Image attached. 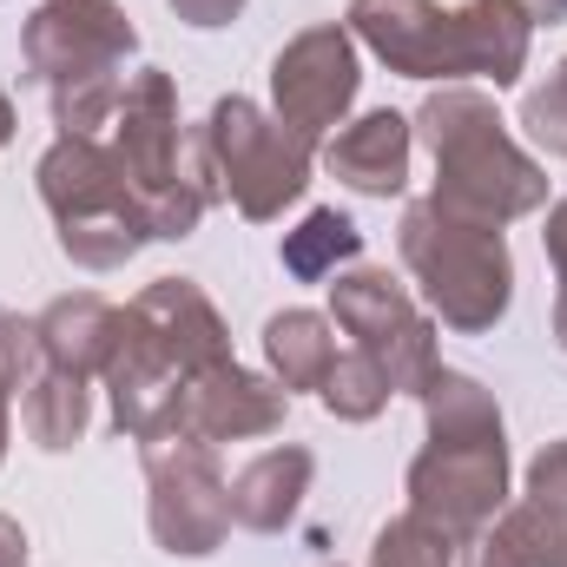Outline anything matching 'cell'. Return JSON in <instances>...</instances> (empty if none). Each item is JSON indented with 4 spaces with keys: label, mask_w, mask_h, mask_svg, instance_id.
<instances>
[{
    "label": "cell",
    "mask_w": 567,
    "mask_h": 567,
    "mask_svg": "<svg viewBox=\"0 0 567 567\" xmlns=\"http://www.w3.org/2000/svg\"><path fill=\"white\" fill-rule=\"evenodd\" d=\"M350 33L403 80H495L515 86L535 47L522 0H350Z\"/></svg>",
    "instance_id": "6da1fadb"
},
{
    "label": "cell",
    "mask_w": 567,
    "mask_h": 567,
    "mask_svg": "<svg viewBox=\"0 0 567 567\" xmlns=\"http://www.w3.org/2000/svg\"><path fill=\"white\" fill-rule=\"evenodd\" d=\"M410 126L435 152V192H429L435 205H449L475 225H495V231L548 205V172L508 140L488 93L442 86L423 100V113Z\"/></svg>",
    "instance_id": "7a4b0ae2"
},
{
    "label": "cell",
    "mask_w": 567,
    "mask_h": 567,
    "mask_svg": "<svg viewBox=\"0 0 567 567\" xmlns=\"http://www.w3.org/2000/svg\"><path fill=\"white\" fill-rule=\"evenodd\" d=\"M310 165H317V145L303 133H290L278 113H265L245 93L218 100L205 113V126H192L185 145H178V178L205 205L231 198L251 225H271L284 205L303 198Z\"/></svg>",
    "instance_id": "3957f363"
},
{
    "label": "cell",
    "mask_w": 567,
    "mask_h": 567,
    "mask_svg": "<svg viewBox=\"0 0 567 567\" xmlns=\"http://www.w3.org/2000/svg\"><path fill=\"white\" fill-rule=\"evenodd\" d=\"M396 245H403V265L410 278L423 284L429 310L462 330V337H482L508 317V297H515V258L502 245L495 225H475L435 198H416L396 225Z\"/></svg>",
    "instance_id": "277c9868"
},
{
    "label": "cell",
    "mask_w": 567,
    "mask_h": 567,
    "mask_svg": "<svg viewBox=\"0 0 567 567\" xmlns=\"http://www.w3.org/2000/svg\"><path fill=\"white\" fill-rule=\"evenodd\" d=\"M145 488H152V542L165 555H185V561H205L225 548L231 535V482L218 475V455L212 442H192V435H165V442H145Z\"/></svg>",
    "instance_id": "5b68a950"
},
{
    "label": "cell",
    "mask_w": 567,
    "mask_h": 567,
    "mask_svg": "<svg viewBox=\"0 0 567 567\" xmlns=\"http://www.w3.org/2000/svg\"><path fill=\"white\" fill-rule=\"evenodd\" d=\"M330 317L357 337V350L390 377L396 396H416L429 377L442 370L435 323L416 310V297L390 278V271H370V265L343 271V278L330 284Z\"/></svg>",
    "instance_id": "8992f818"
},
{
    "label": "cell",
    "mask_w": 567,
    "mask_h": 567,
    "mask_svg": "<svg viewBox=\"0 0 567 567\" xmlns=\"http://www.w3.org/2000/svg\"><path fill=\"white\" fill-rule=\"evenodd\" d=\"M508 508V442H429L410 462V515L429 522L449 548H468Z\"/></svg>",
    "instance_id": "52a82bcc"
},
{
    "label": "cell",
    "mask_w": 567,
    "mask_h": 567,
    "mask_svg": "<svg viewBox=\"0 0 567 567\" xmlns=\"http://www.w3.org/2000/svg\"><path fill=\"white\" fill-rule=\"evenodd\" d=\"M133 47H140V33L120 0H40L20 27L27 73L47 93L80 86V80H126L120 66L133 60Z\"/></svg>",
    "instance_id": "ba28073f"
},
{
    "label": "cell",
    "mask_w": 567,
    "mask_h": 567,
    "mask_svg": "<svg viewBox=\"0 0 567 567\" xmlns=\"http://www.w3.org/2000/svg\"><path fill=\"white\" fill-rule=\"evenodd\" d=\"M363 86V66H357V33L350 27H310L271 60V100H278V120L290 133L317 145L330 126H343L350 100Z\"/></svg>",
    "instance_id": "9c48e42d"
},
{
    "label": "cell",
    "mask_w": 567,
    "mask_h": 567,
    "mask_svg": "<svg viewBox=\"0 0 567 567\" xmlns=\"http://www.w3.org/2000/svg\"><path fill=\"white\" fill-rule=\"evenodd\" d=\"M178 145H185V133H178V86H172V73L140 66L126 80V93H120V113H113V165H120V178L133 192V212H145L152 198L185 185L178 178Z\"/></svg>",
    "instance_id": "30bf717a"
},
{
    "label": "cell",
    "mask_w": 567,
    "mask_h": 567,
    "mask_svg": "<svg viewBox=\"0 0 567 567\" xmlns=\"http://www.w3.org/2000/svg\"><path fill=\"white\" fill-rule=\"evenodd\" d=\"M126 330H140L145 343L192 383V377H205V370H218V363H238L231 357V330H225V317H218V303L198 290L192 278H158L145 284L140 297L126 303Z\"/></svg>",
    "instance_id": "8fae6325"
},
{
    "label": "cell",
    "mask_w": 567,
    "mask_h": 567,
    "mask_svg": "<svg viewBox=\"0 0 567 567\" xmlns=\"http://www.w3.org/2000/svg\"><path fill=\"white\" fill-rule=\"evenodd\" d=\"M33 178H40V198H47L60 231H73V225H140L133 192H126V178L113 165V145L86 140V133H60L40 152Z\"/></svg>",
    "instance_id": "7c38bea8"
},
{
    "label": "cell",
    "mask_w": 567,
    "mask_h": 567,
    "mask_svg": "<svg viewBox=\"0 0 567 567\" xmlns=\"http://www.w3.org/2000/svg\"><path fill=\"white\" fill-rule=\"evenodd\" d=\"M284 410H290V396H284L278 377H258L245 363H218V370L185 383L178 435H192V442H251V435H278Z\"/></svg>",
    "instance_id": "4fadbf2b"
},
{
    "label": "cell",
    "mask_w": 567,
    "mask_h": 567,
    "mask_svg": "<svg viewBox=\"0 0 567 567\" xmlns=\"http://www.w3.org/2000/svg\"><path fill=\"white\" fill-rule=\"evenodd\" d=\"M106 390H113V423H120V435H133V442L178 435L185 377L145 343L140 330H126V310H120V343H113V363H106Z\"/></svg>",
    "instance_id": "5bb4252c"
},
{
    "label": "cell",
    "mask_w": 567,
    "mask_h": 567,
    "mask_svg": "<svg viewBox=\"0 0 567 567\" xmlns=\"http://www.w3.org/2000/svg\"><path fill=\"white\" fill-rule=\"evenodd\" d=\"M410 145H416V126L383 106V113L337 126V140L323 145V165H330V178H343L363 198H396L410 185Z\"/></svg>",
    "instance_id": "9a60e30c"
},
{
    "label": "cell",
    "mask_w": 567,
    "mask_h": 567,
    "mask_svg": "<svg viewBox=\"0 0 567 567\" xmlns=\"http://www.w3.org/2000/svg\"><path fill=\"white\" fill-rule=\"evenodd\" d=\"M33 343H40V363H47V370H66V377H106L113 343H120V310H113L100 290L53 297V303L33 317Z\"/></svg>",
    "instance_id": "2e32d148"
},
{
    "label": "cell",
    "mask_w": 567,
    "mask_h": 567,
    "mask_svg": "<svg viewBox=\"0 0 567 567\" xmlns=\"http://www.w3.org/2000/svg\"><path fill=\"white\" fill-rule=\"evenodd\" d=\"M310 475H317V455L284 442V449H265L238 468L231 482V522L238 528H258V535H278L297 522L303 495H310Z\"/></svg>",
    "instance_id": "e0dca14e"
},
{
    "label": "cell",
    "mask_w": 567,
    "mask_h": 567,
    "mask_svg": "<svg viewBox=\"0 0 567 567\" xmlns=\"http://www.w3.org/2000/svg\"><path fill=\"white\" fill-rule=\"evenodd\" d=\"M265 357H271V377L290 390H323L330 363H337V323L323 310H278L265 323Z\"/></svg>",
    "instance_id": "ac0fdd59"
},
{
    "label": "cell",
    "mask_w": 567,
    "mask_h": 567,
    "mask_svg": "<svg viewBox=\"0 0 567 567\" xmlns=\"http://www.w3.org/2000/svg\"><path fill=\"white\" fill-rule=\"evenodd\" d=\"M86 416H93V403H86V377H66V370H33V377H27L20 429L33 435V449H47V455L73 449V442L86 435Z\"/></svg>",
    "instance_id": "d6986e66"
},
{
    "label": "cell",
    "mask_w": 567,
    "mask_h": 567,
    "mask_svg": "<svg viewBox=\"0 0 567 567\" xmlns=\"http://www.w3.org/2000/svg\"><path fill=\"white\" fill-rule=\"evenodd\" d=\"M416 396H423V416H429V442H482V435H502L495 396L468 370H435Z\"/></svg>",
    "instance_id": "ffe728a7"
},
{
    "label": "cell",
    "mask_w": 567,
    "mask_h": 567,
    "mask_svg": "<svg viewBox=\"0 0 567 567\" xmlns=\"http://www.w3.org/2000/svg\"><path fill=\"white\" fill-rule=\"evenodd\" d=\"M363 258V231L337 212V205H323V212H310L297 231H284V271L303 284L317 278H337V265H357Z\"/></svg>",
    "instance_id": "44dd1931"
},
{
    "label": "cell",
    "mask_w": 567,
    "mask_h": 567,
    "mask_svg": "<svg viewBox=\"0 0 567 567\" xmlns=\"http://www.w3.org/2000/svg\"><path fill=\"white\" fill-rule=\"evenodd\" d=\"M323 410L337 416V423H370V416H383V403L396 396L390 390V377L363 357V350H337V363H330V377H323Z\"/></svg>",
    "instance_id": "7402d4cb"
},
{
    "label": "cell",
    "mask_w": 567,
    "mask_h": 567,
    "mask_svg": "<svg viewBox=\"0 0 567 567\" xmlns=\"http://www.w3.org/2000/svg\"><path fill=\"white\" fill-rule=\"evenodd\" d=\"M370 567H455V548L416 522V515H396L377 528V548H370Z\"/></svg>",
    "instance_id": "603a6c76"
},
{
    "label": "cell",
    "mask_w": 567,
    "mask_h": 567,
    "mask_svg": "<svg viewBox=\"0 0 567 567\" xmlns=\"http://www.w3.org/2000/svg\"><path fill=\"white\" fill-rule=\"evenodd\" d=\"M522 126H528L535 145H548L555 158H567V60L522 100Z\"/></svg>",
    "instance_id": "cb8c5ba5"
},
{
    "label": "cell",
    "mask_w": 567,
    "mask_h": 567,
    "mask_svg": "<svg viewBox=\"0 0 567 567\" xmlns=\"http://www.w3.org/2000/svg\"><path fill=\"white\" fill-rule=\"evenodd\" d=\"M33 357H40L33 323H27V317H13V310H0V383H7V390H27Z\"/></svg>",
    "instance_id": "d4e9b609"
},
{
    "label": "cell",
    "mask_w": 567,
    "mask_h": 567,
    "mask_svg": "<svg viewBox=\"0 0 567 567\" xmlns=\"http://www.w3.org/2000/svg\"><path fill=\"white\" fill-rule=\"evenodd\" d=\"M462 567H528V555H522V542H515V528L495 515L475 542H468V555H462Z\"/></svg>",
    "instance_id": "484cf974"
},
{
    "label": "cell",
    "mask_w": 567,
    "mask_h": 567,
    "mask_svg": "<svg viewBox=\"0 0 567 567\" xmlns=\"http://www.w3.org/2000/svg\"><path fill=\"white\" fill-rule=\"evenodd\" d=\"M238 7H245V0H172V13H178L185 27H231Z\"/></svg>",
    "instance_id": "4316f807"
},
{
    "label": "cell",
    "mask_w": 567,
    "mask_h": 567,
    "mask_svg": "<svg viewBox=\"0 0 567 567\" xmlns=\"http://www.w3.org/2000/svg\"><path fill=\"white\" fill-rule=\"evenodd\" d=\"M542 245H548V265H555V278L567 284V198L548 212V231H542Z\"/></svg>",
    "instance_id": "83f0119b"
},
{
    "label": "cell",
    "mask_w": 567,
    "mask_h": 567,
    "mask_svg": "<svg viewBox=\"0 0 567 567\" xmlns=\"http://www.w3.org/2000/svg\"><path fill=\"white\" fill-rule=\"evenodd\" d=\"M0 567H27V535L13 515H0Z\"/></svg>",
    "instance_id": "f1b7e54d"
},
{
    "label": "cell",
    "mask_w": 567,
    "mask_h": 567,
    "mask_svg": "<svg viewBox=\"0 0 567 567\" xmlns=\"http://www.w3.org/2000/svg\"><path fill=\"white\" fill-rule=\"evenodd\" d=\"M522 7H528V20H548V27L567 20V0H522Z\"/></svg>",
    "instance_id": "f546056e"
},
{
    "label": "cell",
    "mask_w": 567,
    "mask_h": 567,
    "mask_svg": "<svg viewBox=\"0 0 567 567\" xmlns=\"http://www.w3.org/2000/svg\"><path fill=\"white\" fill-rule=\"evenodd\" d=\"M13 140V100H7V93H0V145Z\"/></svg>",
    "instance_id": "4dcf8cb0"
},
{
    "label": "cell",
    "mask_w": 567,
    "mask_h": 567,
    "mask_svg": "<svg viewBox=\"0 0 567 567\" xmlns=\"http://www.w3.org/2000/svg\"><path fill=\"white\" fill-rule=\"evenodd\" d=\"M555 337H561V350H567V284H561V303H555Z\"/></svg>",
    "instance_id": "1f68e13d"
},
{
    "label": "cell",
    "mask_w": 567,
    "mask_h": 567,
    "mask_svg": "<svg viewBox=\"0 0 567 567\" xmlns=\"http://www.w3.org/2000/svg\"><path fill=\"white\" fill-rule=\"evenodd\" d=\"M7 396H13V390L0 383V455H7Z\"/></svg>",
    "instance_id": "d6a6232c"
}]
</instances>
